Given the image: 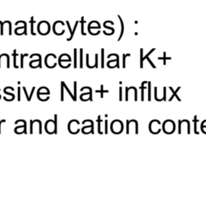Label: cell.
I'll return each instance as SVG.
<instances>
[{"label": "cell", "mask_w": 206, "mask_h": 206, "mask_svg": "<svg viewBox=\"0 0 206 206\" xmlns=\"http://www.w3.org/2000/svg\"><path fill=\"white\" fill-rule=\"evenodd\" d=\"M54 125H55V131L54 133L57 134V115H54Z\"/></svg>", "instance_id": "cell-1"}, {"label": "cell", "mask_w": 206, "mask_h": 206, "mask_svg": "<svg viewBox=\"0 0 206 206\" xmlns=\"http://www.w3.org/2000/svg\"><path fill=\"white\" fill-rule=\"evenodd\" d=\"M97 122H98V133L99 134H102V132L101 131V118H100V116L98 117V118H97Z\"/></svg>", "instance_id": "cell-2"}, {"label": "cell", "mask_w": 206, "mask_h": 206, "mask_svg": "<svg viewBox=\"0 0 206 206\" xmlns=\"http://www.w3.org/2000/svg\"><path fill=\"white\" fill-rule=\"evenodd\" d=\"M6 120H0V134H1V124H2V122H5Z\"/></svg>", "instance_id": "cell-12"}, {"label": "cell", "mask_w": 206, "mask_h": 206, "mask_svg": "<svg viewBox=\"0 0 206 206\" xmlns=\"http://www.w3.org/2000/svg\"><path fill=\"white\" fill-rule=\"evenodd\" d=\"M82 54H83V53H82V49H81V50H80V67H81V68H82V67H83V61H82Z\"/></svg>", "instance_id": "cell-3"}, {"label": "cell", "mask_w": 206, "mask_h": 206, "mask_svg": "<svg viewBox=\"0 0 206 206\" xmlns=\"http://www.w3.org/2000/svg\"><path fill=\"white\" fill-rule=\"evenodd\" d=\"M23 89H24V93H25V95H26V97H27V100L29 101V97H28V93H27L26 88H25V87H24V88H23Z\"/></svg>", "instance_id": "cell-10"}, {"label": "cell", "mask_w": 206, "mask_h": 206, "mask_svg": "<svg viewBox=\"0 0 206 206\" xmlns=\"http://www.w3.org/2000/svg\"><path fill=\"white\" fill-rule=\"evenodd\" d=\"M18 101H20V87L18 88Z\"/></svg>", "instance_id": "cell-8"}, {"label": "cell", "mask_w": 206, "mask_h": 206, "mask_svg": "<svg viewBox=\"0 0 206 206\" xmlns=\"http://www.w3.org/2000/svg\"><path fill=\"white\" fill-rule=\"evenodd\" d=\"M73 89H74V97H75V101L77 100V82H74V85H73Z\"/></svg>", "instance_id": "cell-4"}, {"label": "cell", "mask_w": 206, "mask_h": 206, "mask_svg": "<svg viewBox=\"0 0 206 206\" xmlns=\"http://www.w3.org/2000/svg\"><path fill=\"white\" fill-rule=\"evenodd\" d=\"M28 56V54H25V55H21V63H20V67L23 68L24 67V57Z\"/></svg>", "instance_id": "cell-5"}, {"label": "cell", "mask_w": 206, "mask_h": 206, "mask_svg": "<svg viewBox=\"0 0 206 206\" xmlns=\"http://www.w3.org/2000/svg\"><path fill=\"white\" fill-rule=\"evenodd\" d=\"M103 51H104V50L101 49V52H102V53H101V57H102V58H101V68H104V59H103V54H104V53H103Z\"/></svg>", "instance_id": "cell-7"}, {"label": "cell", "mask_w": 206, "mask_h": 206, "mask_svg": "<svg viewBox=\"0 0 206 206\" xmlns=\"http://www.w3.org/2000/svg\"><path fill=\"white\" fill-rule=\"evenodd\" d=\"M77 23H76V25H75V28H74V29H73V31L75 32V29L77 28ZM73 32H72V36H71V37L69 38V39H67V41H71L72 40V38H73Z\"/></svg>", "instance_id": "cell-9"}, {"label": "cell", "mask_w": 206, "mask_h": 206, "mask_svg": "<svg viewBox=\"0 0 206 206\" xmlns=\"http://www.w3.org/2000/svg\"><path fill=\"white\" fill-rule=\"evenodd\" d=\"M105 134H107V133H108V129H107V122H107V120H106V121H105Z\"/></svg>", "instance_id": "cell-11"}, {"label": "cell", "mask_w": 206, "mask_h": 206, "mask_svg": "<svg viewBox=\"0 0 206 206\" xmlns=\"http://www.w3.org/2000/svg\"><path fill=\"white\" fill-rule=\"evenodd\" d=\"M76 52L77 49H74V68H77V61H76Z\"/></svg>", "instance_id": "cell-6"}]
</instances>
